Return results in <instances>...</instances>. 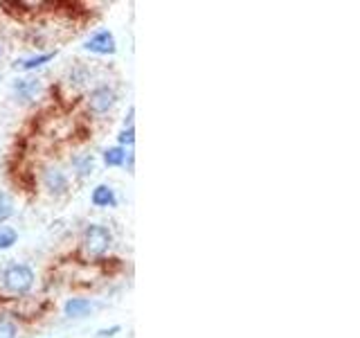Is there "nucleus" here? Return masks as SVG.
<instances>
[{"mask_svg":"<svg viewBox=\"0 0 360 338\" xmlns=\"http://www.w3.org/2000/svg\"><path fill=\"white\" fill-rule=\"evenodd\" d=\"M34 275L32 266L27 264H9L5 270H3V287L9 291V293H16V296H22V293H27L32 287H34Z\"/></svg>","mask_w":360,"mask_h":338,"instance_id":"obj_1","label":"nucleus"},{"mask_svg":"<svg viewBox=\"0 0 360 338\" xmlns=\"http://www.w3.org/2000/svg\"><path fill=\"white\" fill-rule=\"evenodd\" d=\"M112 246V234L106 225L101 223H90L84 232V251L90 257H101L110 251Z\"/></svg>","mask_w":360,"mask_h":338,"instance_id":"obj_2","label":"nucleus"},{"mask_svg":"<svg viewBox=\"0 0 360 338\" xmlns=\"http://www.w3.org/2000/svg\"><path fill=\"white\" fill-rule=\"evenodd\" d=\"M115 101H117V93L110 86H97L88 97V108L95 115H104V113H108L115 106Z\"/></svg>","mask_w":360,"mask_h":338,"instance_id":"obj_3","label":"nucleus"},{"mask_svg":"<svg viewBox=\"0 0 360 338\" xmlns=\"http://www.w3.org/2000/svg\"><path fill=\"white\" fill-rule=\"evenodd\" d=\"M84 50L93 54H112L117 50V43H115V37H112V32L99 30L84 43Z\"/></svg>","mask_w":360,"mask_h":338,"instance_id":"obj_4","label":"nucleus"},{"mask_svg":"<svg viewBox=\"0 0 360 338\" xmlns=\"http://www.w3.org/2000/svg\"><path fill=\"white\" fill-rule=\"evenodd\" d=\"M11 93H14L16 101H22V104H27V101H34L41 93V82L39 79H32V77H25V79H16L14 84H11Z\"/></svg>","mask_w":360,"mask_h":338,"instance_id":"obj_5","label":"nucleus"},{"mask_svg":"<svg viewBox=\"0 0 360 338\" xmlns=\"http://www.w3.org/2000/svg\"><path fill=\"white\" fill-rule=\"evenodd\" d=\"M43 185H45V189L50 192V194L61 196L68 192V176L61 172L59 167H48L43 172Z\"/></svg>","mask_w":360,"mask_h":338,"instance_id":"obj_6","label":"nucleus"},{"mask_svg":"<svg viewBox=\"0 0 360 338\" xmlns=\"http://www.w3.org/2000/svg\"><path fill=\"white\" fill-rule=\"evenodd\" d=\"M97 309V302L88 300V298H70L63 304V313L68 318H86Z\"/></svg>","mask_w":360,"mask_h":338,"instance_id":"obj_7","label":"nucleus"},{"mask_svg":"<svg viewBox=\"0 0 360 338\" xmlns=\"http://www.w3.org/2000/svg\"><path fill=\"white\" fill-rule=\"evenodd\" d=\"M90 201H93V206L97 208H115L117 194H115V189L108 185H97L93 189V194H90Z\"/></svg>","mask_w":360,"mask_h":338,"instance_id":"obj_8","label":"nucleus"},{"mask_svg":"<svg viewBox=\"0 0 360 338\" xmlns=\"http://www.w3.org/2000/svg\"><path fill=\"white\" fill-rule=\"evenodd\" d=\"M72 167L79 178H88L95 169V156L93 154H79L72 158Z\"/></svg>","mask_w":360,"mask_h":338,"instance_id":"obj_9","label":"nucleus"},{"mask_svg":"<svg viewBox=\"0 0 360 338\" xmlns=\"http://www.w3.org/2000/svg\"><path fill=\"white\" fill-rule=\"evenodd\" d=\"M56 56V52H48V54H39V56H27V59H18L14 65L18 70H37V68L45 65L48 61H52Z\"/></svg>","mask_w":360,"mask_h":338,"instance_id":"obj_10","label":"nucleus"},{"mask_svg":"<svg viewBox=\"0 0 360 338\" xmlns=\"http://www.w3.org/2000/svg\"><path fill=\"white\" fill-rule=\"evenodd\" d=\"M127 149L124 146H108V149L104 151V165L106 167H122L124 163H127Z\"/></svg>","mask_w":360,"mask_h":338,"instance_id":"obj_11","label":"nucleus"},{"mask_svg":"<svg viewBox=\"0 0 360 338\" xmlns=\"http://www.w3.org/2000/svg\"><path fill=\"white\" fill-rule=\"evenodd\" d=\"M14 212H16V208H14V199H11V196L7 194V192H0V223L14 217Z\"/></svg>","mask_w":360,"mask_h":338,"instance_id":"obj_12","label":"nucleus"},{"mask_svg":"<svg viewBox=\"0 0 360 338\" xmlns=\"http://www.w3.org/2000/svg\"><path fill=\"white\" fill-rule=\"evenodd\" d=\"M18 242V232L11 225H0V251H7Z\"/></svg>","mask_w":360,"mask_h":338,"instance_id":"obj_13","label":"nucleus"},{"mask_svg":"<svg viewBox=\"0 0 360 338\" xmlns=\"http://www.w3.org/2000/svg\"><path fill=\"white\" fill-rule=\"evenodd\" d=\"M16 336H18L16 323L7 318V315H0V338H16Z\"/></svg>","mask_w":360,"mask_h":338,"instance_id":"obj_14","label":"nucleus"},{"mask_svg":"<svg viewBox=\"0 0 360 338\" xmlns=\"http://www.w3.org/2000/svg\"><path fill=\"white\" fill-rule=\"evenodd\" d=\"M133 142H135V129L124 127L120 133V146H133Z\"/></svg>","mask_w":360,"mask_h":338,"instance_id":"obj_15","label":"nucleus"},{"mask_svg":"<svg viewBox=\"0 0 360 338\" xmlns=\"http://www.w3.org/2000/svg\"><path fill=\"white\" fill-rule=\"evenodd\" d=\"M122 332V327L120 325H112V327H108V330H99L97 332V338H112V336H117Z\"/></svg>","mask_w":360,"mask_h":338,"instance_id":"obj_16","label":"nucleus"},{"mask_svg":"<svg viewBox=\"0 0 360 338\" xmlns=\"http://www.w3.org/2000/svg\"><path fill=\"white\" fill-rule=\"evenodd\" d=\"M0 54H3V48H0Z\"/></svg>","mask_w":360,"mask_h":338,"instance_id":"obj_17","label":"nucleus"}]
</instances>
